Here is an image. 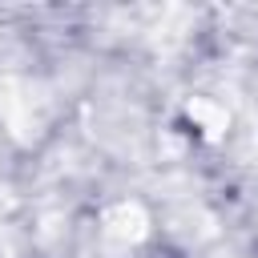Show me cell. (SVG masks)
Segmentation results:
<instances>
[{
    "label": "cell",
    "mask_w": 258,
    "mask_h": 258,
    "mask_svg": "<svg viewBox=\"0 0 258 258\" xmlns=\"http://www.w3.org/2000/svg\"><path fill=\"white\" fill-rule=\"evenodd\" d=\"M0 113H4V121L12 125V133L16 137H36L40 129H44V117H48V105H44V97L32 89V85H24V81H4L0 85Z\"/></svg>",
    "instance_id": "1"
},
{
    "label": "cell",
    "mask_w": 258,
    "mask_h": 258,
    "mask_svg": "<svg viewBox=\"0 0 258 258\" xmlns=\"http://www.w3.org/2000/svg\"><path fill=\"white\" fill-rule=\"evenodd\" d=\"M101 230H105L109 242H117V246H133V242L145 238V230H149V214H145L137 202H117V206L105 210Z\"/></svg>",
    "instance_id": "2"
},
{
    "label": "cell",
    "mask_w": 258,
    "mask_h": 258,
    "mask_svg": "<svg viewBox=\"0 0 258 258\" xmlns=\"http://www.w3.org/2000/svg\"><path fill=\"white\" fill-rule=\"evenodd\" d=\"M210 137H218L222 129H226V109H218L214 101H206V97H198V101H189V109H185Z\"/></svg>",
    "instance_id": "3"
},
{
    "label": "cell",
    "mask_w": 258,
    "mask_h": 258,
    "mask_svg": "<svg viewBox=\"0 0 258 258\" xmlns=\"http://www.w3.org/2000/svg\"><path fill=\"white\" fill-rule=\"evenodd\" d=\"M254 149H258V129H254Z\"/></svg>",
    "instance_id": "4"
}]
</instances>
